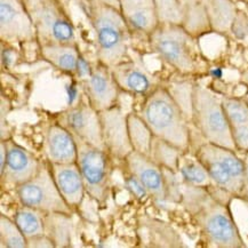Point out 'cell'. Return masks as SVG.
I'll return each instance as SVG.
<instances>
[{
  "mask_svg": "<svg viewBox=\"0 0 248 248\" xmlns=\"http://www.w3.org/2000/svg\"><path fill=\"white\" fill-rule=\"evenodd\" d=\"M181 202L198 223L209 246L245 247L243 238L228 206L213 197L206 187L184 184Z\"/></svg>",
  "mask_w": 248,
  "mask_h": 248,
  "instance_id": "6da1fadb",
  "label": "cell"
},
{
  "mask_svg": "<svg viewBox=\"0 0 248 248\" xmlns=\"http://www.w3.org/2000/svg\"><path fill=\"white\" fill-rule=\"evenodd\" d=\"M155 138L186 152L190 147L187 117L170 92L158 86L145 97L138 111Z\"/></svg>",
  "mask_w": 248,
  "mask_h": 248,
  "instance_id": "7a4b0ae2",
  "label": "cell"
},
{
  "mask_svg": "<svg viewBox=\"0 0 248 248\" xmlns=\"http://www.w3.org/2000/svg\"><path fill=\"white\" fill-rule=\"evenodd\" d=\"M87 2L91 24L95 32L97 61L113 68L128 56L132 30L119 9L98 0Z\"/></svg>",
  "mask_w": 248,
  "mask_h": 248,
  "instance_id": "3957f363",
  "label": "cell"
},
{
  "mask_svg": "<svg viewBox=\"0 0 248 248\" xmlns=\"http://www.w3.org/2000/svg\"><path fill=\"white\" fill-rule=\"evenodd\" d=\"M196 157L208 171L215 187L231 196H240L245 191L248 170L236 150L206 142L197 150Z\"/></svg>",
  "mask_w": 248,
  "mask_h": 248,
  "instance_id": "277c9868",
  "label": "cell"
},
{
  "mask_svg": "<svg viewBox=\"0 0 248 248\" xmlns=\"http://www.w3.org/2000/svg\"><path fill=\"white\" fill-rule=\"evenodd\" d=\"M191 119L206 142L237 151L222 97L203 86H193Z\"/></svg>",
  "mask_w": 248,
  "mask_h": 248,
  "instance_id": "5b68a950",
  "label": "cell"
},
{
  "mask_svg": "<svg viewBox=\"0 0 248 248\" xmlns=\"http://www.w3.org/2000/svg\"><path fill=\"white\" fill-rule=\"evenodd\" d=\"M24 4L36 29L39 46L77 45L76 28L62 0H24Z\"/></svg>",
  "mask_w": 248,
  "mask_h": 248,
  "instance_id": "8992f818",
  "label": "cell"
},
{
  "mask_svg": "<svg viewBox=\"0 0 248 248\" xmlns=\"http://www.w3.org/2000/svg\"><path fill=\"white\" fill-rule=\"evenodd\" d=\"M151 49L167 64L189 75L197 70L195 37L181 24L159 23L149 34Z\"/></svg>",
  "mask_w": 248,
  "mask_h": 248,
  "instance_id": "52a82bcc",
  "label": "cell"
},
{
  "mask_svg": "<svg viewBox=\"0 0 248 248\" xmlns=\"http://www.w3.org/2000/svg\"><path fill=\"white\" fill-rule=\"evenodd\" d=\"M15 189L21 205L45 214L62 213L71 215L72 208L63 198L54 181L48 160L41 161L39 170L32 179L20 184Z\"/></svg>",
  "mask_w": 248,
  "mask_h": 248,
  "instance_id": "ba28073f",
  "label": "cell"
},
{
  "mask_svg": "<svg viewBox=\"0 0 248 248\" xmlns=\"http://www.w3.org/2000/svg\"><path fill=\"white\" fill-rule=\"evenodd\" d=\"M77 144V164L84 179L86 193L97 202L103 203L108 198L111 183V155L107 150L94 147L75 136Z\"/></svg>",
  "mask_w": 248,
  "mask_h": 248,
  "instance_id": "9c48e42d",
  "label": "cell"
},
{
  "mask_svg": "<svg viewBox=\"0 0 248 248\" xmlns=\"http://www.w3.org/2000/svg\"><path fill=\"white\" fill-rule=\"evenodd\" d=\"M56 123L68 129L72 135L102 150H107L102 136L100 112L88 101H79L75 106H70L57 114Z\"/></svg>",
  "mask_w": 248,
  "mask_h": 248,
  "instance_id": "30bf717a",
  "label": "cell"
},
{
  "mask_svg": "<svg viewBox=\"0 0 248 248\" xmlns=\"http://www.w3.org/2000/svg\"><path fill=\"white\" fill-rule=\"evenodd\" d=\"M0 38L2 43L37 41V33L24 0H0Z\"/></svg>",
  "mask_w": 248,
  "mask_h": 248,
  "instance_id": "8fae6325",
  "label": "cell"
},
{
  "mask_svg": "<svg viewBox=\"0 0 248 248\" xmlns=\"http://www.w3.org/2000/svg\"><path fill=\"white\" fill-rule=\"evenodd\" d=\"M102 136L107 151L114 158L124 159L134 151L128 134L127 114H124L122 108L113 106L100 111Z\"/></svg>",
  "mask_w": 248,
  "mask_h": 248,
  "instance_id": "7c38bea8",
  "label": "cell"
},
{
  "mask_svg": "<svg viewBox=\"0 0 248 248\" xmlns=\"http://www.w3.org/2000/svg\"><path fill=\"white\" fill-rule=\"evenodd\" d=\"M87 101L98 112L116 106L120 87L113 77L112 70L103 63L92 68V74L87 79L81 80Z\"/></svg>",
  "mask_w": 248,
  "mask_h": 248,
  "instance_id": "4fadbf2b",
  "label": "cell"
},
{
  "mask_svg": "<svg viewBox=\"0 0 248 248\" xmlns=\"http://www.w3.org/2000/svg\"><path fill=\"white\" fill-rule=\"evenodd\" d=\"M4 141L7 149V160L4 173L0 175L1 183L16 187L38 173L41 160L13 140L6 139Z\"/></svg>",
  "mask_w": 248,
  "mask_h": 248,
  "instance_id": "5bb4252c",
  "label": "cell"
},
{
  "mask_svg": "<svg viewBox=\"0 0 248 248\" xmlns=\"http://www.w3.org/2000/svg\"><path fill=\"white\" fill-rule=\"evenodd\" d=\"M125 163L129 173L134 175L143 184L149 196L152 197L155 202H164L167 200L163 168L155 164L149 155L134 150L127 155Z\"/></svg>",
  "mask_w": 248,
  "mask_h": 248,
  "instance_id": "9a60e30c",
  "label": "cell"
},
{
  "mask_svg": "<svg viewBox=\"0 0 248 248\" xmlns=\"http://www.w3.org/2000/svg\"><path fill=\"white\" fill-rule=\"evenodd\" d=\"M54 181L60 192L71 208L77 207L84 200L86 186L77 163H49Z\"/></svg>",
  "mask_w": 248,
  "mask_h": 248,
  "instance_id": "2e32d148",
  "label": "cell"
},
{
  "mask_svg": "<svg viewBox=\"0 0 248 248\" xmlns=\"http://www.w3.org/2000/svg\"><path fill=\"white\" fill-rule=\"evenodd\" d=\"M44 149L49 163H77V144L74 135L59 123L52 124L47 128Z\"/></svg>",
  "mask_w": 248,
  "mask_h": 248,
  "instance_id": "e0dca14e",
  "label": "cell"
},
{
  "mask_svg": "<svg viewBox=\"0 0 248 248\" xmlns=\"http://www.w3.org/2000/svg\"><path fill=\"white\" fill-rule=\"evenodd\" d=\"M111 70L120 90L128 92V93L148 96L152 91L158 87L154 77L141 64L134 61L125 60L124 62L111 68Z\"/></svg>",
  "mask_w": 248,
  "mask_h": 248,
  "instance_id": "ac0fdd59",
  "label": "cell"
},
{
  "mask_svg": "<svg viewBox=\"0 0 248 248\" xmlns=\"http://www.w3.org/2000/svg\"><path fill=\"white\" fill-rule=\"evenodd\" d=\"M120 12L132 32L149 37L159 24L155 0H120Z\"/></svg>",
  "mask_w": 248,
  "mask_h": 248,
  "instance_id": "d6986e66",
  "label": "cell"
},
{
  "mask_svg": "<svg viewBox=\"0 0 248 248\" xmlns=\"http://www.w3.org/2000/svg\"><path fill=\"white\" fill-rule=\"evenodd\" d=\"M41 55L47 62L66 74H77L78 60L80 56L77 45L52 44L40 46Z\"/></svg>",
  "mask_w": 248,
  "mask_h": 248,
  "instance_id": "ffe728a7",
  "label": "cell"
},
{
  "mask_svg": "<svg viewBox=\"0 0 248 248\" xmlns=\"http://www.w3.org/2000/svg\"><path fill=\"white\" fill-rule=\"evenodd\" d=\"M212 31L227 33L231 31L237 16V7L232 0H203Z\"/></svg>",
  "mask_w": 248,
  "mask_h": 248,
  "instance_id": "44dd1931",
  "label": "cell"
},
{
  "mask_svg": "<svg viewBox=\"0 0 248 248\" xmlns=\"http://www.w3.org/2000/svg\"><path fill=\"white\" fill-rule=\"evenodd\" d=\"M183 11V27L193 37L212 31L203 0H180Z\"/></svg>",
  "mask_w": 248,
  "mask_h": 248,
  "instance_id": "7402d4cb",
  "label": "cell"
},
{
  "mask_svg": "<svg viewBox=\"0 0 248 248\" xmlns=\"http://www.w3.org/2000/svg\"><path fill=\"white\" fill-rule=\"evenodd\" d=\"M177 173L180 174L182 182L187 186L206 189L214 186L208 171L196 155L191 157L187 155L186 152H183L179 160Z\"/></svg>",
  "mask_w": 248,
  "mask_h": 248,
  "instance_id": "603a6c76",
  "label": "cell"
},
{
  "mask_svg": "<svg viewBox=\"0 0 248 248\" xmlns=\"http://www.w3.org/2000/svg\"><path fill=\"white\" fill-rule=\"evenodd\" d=\"M14 221L27 240L46 234L45 213L22 205L15 212Z\"/></svg>",
  "mask_w": 248,
  "mask_h": 248,
  "instance_id": "cb8c5ba5",
  "label": "cell"
},
{
  "mask_svg": "<svg viewBox=\"0 0 248 248\" xmlns=\"http://www.w3.org/2000/svg\"><path fill=\"white\" fill-rule=\"evenodd\" d=\"M128 124V134L133 149L140 154L150 155L154 134L149 128L147 123L141 118L138 112H130L127 114Z\"/></svg>",
  "mask_w": 248,
  "mask_h": 248,
  "instance_id": "d4e9b609",
  "label": "cell"
},
{
  "mask_svg": "<svg viewBox=\"0 0 248 248\" xmlns=\"http://www.w3.org/2000/svg\"><path fill=\"white\" fill-rule=\"evenodd\" d=\"M70 215L62 213L45 214V233L48 236L55 247H66L70 245Z\"/></svg>",
  "mask_w": 248,
  "mask_h": 248,
  "instance_id": "484cf974",
  "label": "cell"
},
{
  "mask_svg": "<svg viewBox=\"0 0 248 248\" xmlns=\"http://www.w3.org/2000/svg\"><path fill=\"white\" fill-rule=\"evenodd\" d=\"M183 152L184 151H182L179 148L174 147L170 143L154 136L150 155H149V157L160 167L167 168V170H170L177 173L179 160L181 155H182Z\"/></svg>",
  "mask_w": 248,
  "mask_h": 248,
  "instance_id": "4316f807",
  "label": "cell"
},
{
  "mask_svg": "<svg viewBox=\"0 0 248 248\" xmlns=\"http://www.w3.org/2000/svg\"><path fill=\"white\" fill-rule=\"evenodd\" d=\"M0 239L1 246L8 248H25L28 247V240L22 233L20 228L14 220L1 214L0 215Z\"/></svg>",
  "mask_w": 248,
  "mask_h": 248,
  "instance_id": "83f0119b",
  "label": "cell"
},
{
  "mask_svg": "<svg viewBox=\"0 0 248 248\" xmlns=\"http://www.w3.org/2000/svg\"><path fill=\"white\" fill-rule=\"evenodd\" d=\"M159 23L183 24V11L180 0H155Z\"/></svg>",
  "mask_w": 248,
  "mask_h": 248,
  "instance_id": "f1b7e54d",
  "label": "cell"
},
{
  "mask_svg": "<svg viewBox=\"0 0 248 248\" xmlns=\"http://www.w3.org/2000/svg\"><path fill=\"white\" fill-rule=\"evenodd\" d=\"M222 104L231 128L248 123L247 101L237 97H222Z\"/></svg>",
  "mask_w": 248,
  "mask_h": 248,
  "instance_id": "f546056e",
  "label": "cell"
},
{
  "mask_svg": "<svg viewBox=\"0 0 248 248\" xmlns=\"http://www.w3.org/2000/svg\"><path fill=\"white\" fill-rule=\"evenodd\" d=\"M231 132L237 150L245 151L248 154V123L232 127Z\"/></svg>",
  "mask_w": 248,
  "mask_h": 248,
  "instance_id": "4dcf8cb0",
  "label": "cell"
},
{
  "mask_svg": "<svg viewBox=\"0 0 248 248\" xmlns=\"http://www.w3.org/2000/svg\"><path fill=\"white\" fill-rule=\"evenodd\" d=\"M230 32L233 33V36L239 40H244L248 37V17L244 13H237V16L232 23Z\"/></svg>",
  "mask_w": 248,
  "mask_h": 248,
  "instance_id": "1f68e13d",
  "label": "cell"
},
{
  "mask_svg": "<svg viewBox=\"0 0 248 248\" xmlns=\"http://www.w3.org/2000/svg\"><path fill=\"white\" fill-rule=\"evenodd\" d=\"M126 186L130 191V193H132L133 196H135L136 198L140 200L145 199L147 197H150L147 191V189L143 186V184L136 179L134 175L130 173L128 176L126 177Z\"/></svg>",
  "mask_w": 248,
  "mask_h": 248,
  "instance_id": "d6a6232c",
  "label": "cell"
},
{
  "mask_svg": "<svg viewBox=\"0 0 248 248\" xmlns=\"http://www.w3.org/2000/svg\"><path fill=\"white\" fill-rule=\"evenodd\" d=\"M28 247H55V244L53 243V240L47 234H44V236L29 239Z\"/></svg>",
  "mask_w": 248,
  "mask_h": 248,
  "instance_id": "836d02e7",
  "label": "cell"
},
{
  "mask_svg": "<svg viewBox=\"0 0 248 248\" xmlns=\"http://www.w3.org/2000/svg\"><path fill=\"white\" fill-rule=\"evenodd\" d=\"M92 68H93V66H91L90 64H88L84 57H82L81 55L79 56L78 65H77V75L82 79V80L90 77L92 74Z\"/></svg>",
  "mask_w": 248,
  "mask_h": 248,
  "instance_id": "e575fe53",
  "label": "cell"
},
{
  "mask_svg": "<svg viewBox=\"0 0 248 248\" xmlns=\"http://www.w3.org/2000/svg\"><path fill=\"white\" fill-rule=\"evenodd\" d=\"M6 160H7V149L4 140L0 142V175L4 173L6 167Z\"/></svg>",
  "mask_w": 248,
  "mask_h": 248,
  "instance_id": "d590c367",
  "label": "cell"
},
{
  "mask_svg": "<svg viewBox=\"0 0 248 248\" xmlns=\"http://www.w3.org/2000/svg\"><path fill=\"white\" fill-rule=\"evenodd\" d=\"M98 1L103 2V4L110 6V7H113L120 11V0H98Z\"/></svg>",
  "mask_w": 248,
  "mask_h": 248,
  "instance_id": "8d00e7d4",
  "label": "cell"
},
{
  "mask_svg": "<svg viewBox=\"0 0 248 248\" xmlns=\"http://www.w3.org/2000/svg\"><path fill=\"white\" fill-rule=\"evenodd\" d=\"M211 76L216 79H220L223 76V71H222L221 68H215L211 70Z\"/></svg>",
  "mask_w": 248,
  "mask_h": 248,
  "instance_id": "74e56055",
  "label": "cell"
},
{
  "mask_svg": "<svg viewBox=\"0 0 248 248\" xmlns=\"http://www.w3.org/2000/svg\"><path fill=\"white\" fill-rule=\"evenodd\" d=\"M86 1H91V0H86Z\"/></svg>",
  "mask_w": 248,
  "mask_h": 248,
  "instance_id": "f35d334b",
  "label": "cell"
},
{
  "mask_svg": "<svg viewBox=\"0 0 248 248\" xmlns=\"http://www.w3.org/2000/svg\"><path fill=\"white\" fill-rule=\"evenodd\" d=\"M247 103H248V98H247Z\"/></svg>",
  "mask_w": 248,
  "mask_h": 248,
  "instance_id": "ab89813d",
  "label": "cell"
}]
</instances>
